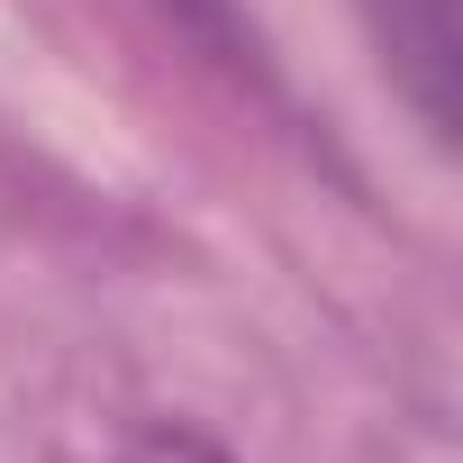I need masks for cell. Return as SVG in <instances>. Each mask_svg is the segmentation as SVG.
<instances>
[{
    "instance_id": "6da1fadb",
    "label": "cell",
    "mask_w": 463,
    "mask_h": 463,
    "mask_svg": "<svg viewBox=\"0 0 463 463\" xmlns=\"http://www.w3.org/2000/svg\"><path fill=\"white\" fill-rule=\"evenodd\" d=\"M364 28L427 118V137H454V73H463V10L454 0H364Z\"/></svg>"
}]
</instances>
